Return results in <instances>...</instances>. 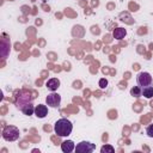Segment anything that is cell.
<instances>
[{
    "instance_id": "14",
    "label": "cell",
    "mask_w": 153,
    "mask_h": 153,
    "mask_svg": "<svg viewBox=\"0 0 153 153\" xmlns=\"http://www.w3.org/2000/svg\"><path fill=\"white\" fill-rule=\"evenodd\" d=\"M130 94L135 98H139V97L142 96V88L140 86H134V87L130 88Z\"/></svg>"
},
{
    "instance_id": "3",
    "label": "cell",
    "mask_w": 153,
    "mask_h": 153,
    "mask_svg": "<svg viewBox=\"0 0 153 153\" xmlns=\"http://www.w3.org/2000/svg\"><path fill=\"white\" fill-rule=\"evenodd\" d=\"M29 103H32V97H31L30 92H27V91L19 92V94L17 96V99H16V106L20 110L24 105H26Z\"/></svg>"
},
{
    "instance_id": "10",
    "label": "cell",
    "mask_w": 153,
    "mask_h": 153,
    "mask_svg": "<svg viewBox=\"0 0 153 153\" xmlns=\"http://www.w3.org/2000/svg\"><path fill=\"white\" fill-rule=\"evenodd\" d=\"M126 35H127V30H126L124 27H116V29H114V31H112L114 38H115V39H118V41L123 39V38L126 37Z\"/></svg>"
},
{
    "instance_id": "6",
    "label": "cell",
    "mask_w": 153,
    "mask_h": 153,
    "mask_svg": "<svg viewBox=\"0 0 153 153\" xmlns=\"http://www.w3.org/2000/svg\"><path fill=\"white\" fill-rule=\"evenodd\" d=\"M45 103L50 108H59L60 104H61V96L59 93H55V92H51L45 98Z\"/></svg>"
},
{
    "instance_id": "5",
    "label": "cell",
    "mask_w": 153,
    "mask_h": 153,
    "mask_svg": "<svg viewBox=\"0 0 153 153\" xmlns=\"http://www.w3.org/2000/svg\"><path fill=\"white\" fill-rule=\"evenodd\" d=\"M96 149V145L90 141H81L75 146V152L78 153H91Z\"/></svg>"
},
{
    "instance_id": "9",
    "label": "cell",
    "mask_w": 153,
    "mask_h": 153,
    "mask_svg": "<svg viewBox=\"0 0 153 153\" xmlns=\"http://www.w3.org/2000/svg\"><path fill=\"white\" fill-rule=\"evenodd\" d=\"M45 86H47V88L50 90L51 92H55V91L60 87V80H59L57 78H51V79H49V80L47 81Z\"/></svg>"
},
{
    "instance_id": "16",
    "label": "cell",
    "mask_w": 153,
    "mask_h": 153,
    "mask_svg": "<svg viewBox=\"0 0 153 153\" xmlns=\"http://www.w3.org/2000/svg\"><path fill=\"white\" fill-rule=\"evenodd\" d=\"M146 134H147L148 137H153V124H149L146 128Z\"/></svg>"
},
{
    "instance_id": "15",
    "label": "cell",
    "mask_w": 153,
    "mask_h": 153,
    "mask_svg": "<svg viewBox=\"0 0 153 153\" xmlns=\"http://www.w3.org/2000/svg\"><path fill=\"white\" fill-rule=\"evenodd\" d=\"M115 148L111 145H103L100 147V153H114Z\"/></svg>"
},
{
    "instance_id": "2",
    "label": "cell",
    "mask_w": 153,
    "mask_h": 153,
    "mask_svg": "<svg viewBox=\"0 0 153 153\" xmlns=\"http://www.w3.org/2000/svg\"><path fill=\"white\" fill-rule=\"evenodd\" d=\"M19 136H20V131L14 126H6L2 130V139L6 141H10V142L16 141L19 139Z\"/></svg>"
},
{
    "instance_id": "8",
    "label": "cell",
    "mask_w": 153,
    "mask_h": 153,
    "mask_svg": "<svg viewBox=\"0 0 153 153\" xmlns=\"http://www.w3.org/2000/svg\"><path fill=\"white\" fill-rule=\"evenodd\" d=\"M61 149L63 153H69L75 149V143L72 140H66V141L61 142Z\"/></svg>"
},
{
    "instance_id": "13",
    "label": "cell",
    "mask_w": 153,
    "mask_h": 153,
    "mask_svg": "<svg viewBox=\"0 0 153 153\" xmlns=\"http://www.w3.org/2000/svg\"><path fill=\"white\" fill-rule=\"evenodd\" d=\"M142 96L145 97V98H147V99H149V98H152L153 97V86H146V87H143L142 88Z\"/></svg>"
},
{
    "instance_id": "17",
    "label": "cell",
    "mask_w": 153,
    "mask_h": 153,
    "mask_svg": "<svg viewBox=\"0 0 153 153\" xmlns=\"http://www.w3.org/2000/svg\"><path fill=\"white\" fill-rule=\"evenodd\" d=\"M106 86H108V80L104 79V78H102V79L99 80V87H100V88H105Z\"/></svg>"
},
{
    "instance_id": "12",
    "label": "cell",
    "mask_w": 153,
    "mask_h": 153,
    "mask_svg": "<svg viewBox=\"0 0 153 153\" xmlns=\"http://www.w3.org/2000/svg\"><path fill=\"white\" fill-rule=\"evenodd\" d=\"M20 111H22L24 115H26V116H31L32 114H35V106L32 105V103H29V104L24 105V106L20 109Z\"/></svg>"
},
{
    "instance_id": "11",
    "label": "cell",
    "mask_w": 153,
    "mask_h": 153,
    "mask_svg": "<svg viewBox=\"0 0 153 153\" xmlns=\"http://www.w3.org/2000/svg\"><path fill=\"white\" fill-rule=\"evenodd\" d=\"M10 53V41H7L5 37L1 39V56L2 59H6Z\"/></svg>"
},
{
    "instance_id": "4",
    "label": "cell",
    "mask_w": 153,
    "mask_h": 153,
    "mask_svg": "<svg viewBox=\"0 0 153 153\" xmlns=\"http://www.w3.org/2000/svg\"><path fill=\"white\" fill-rule=\"evenodd\" d=\"M136 81H137V85L141 88H143L146 86L152 85L153 80H152V76H151V74L148 72H140L137 74V76H136Z\"/></svg>"
},
{
    "instance_id": "7",
    "label": "cell",
    "mask_w": 153,
    "mask_h": 153,
    "mask_svg": "<svg viewBox=\"0 0 153 153\" xmlns=\"http://www.w3.org/2000/svg\"><path fill=\"white\" fill-rule=\"evenodd\" d=\"M35 115L38 118H44L48 115V106L43 104H38L35 106Z\"/></svg>"
},
{
    "instance_id": "1",
    "label": "cell",
    "mask_w": 153,
    "mask_h": 153,
    "mask_svg": "<svg viewBox=\"0 0 153 153\" xmlns=\"http://www.w3.org/2000/svg\"><path fill=\"white\" fill-rule=\"evenodd\" d=\"M72 130H73V124L67 118H60L54 124V131L60 137H66L71 135Z\"/></svg>"
}]
</instances>
